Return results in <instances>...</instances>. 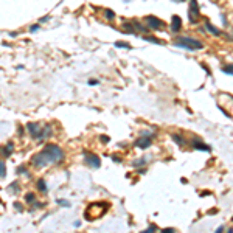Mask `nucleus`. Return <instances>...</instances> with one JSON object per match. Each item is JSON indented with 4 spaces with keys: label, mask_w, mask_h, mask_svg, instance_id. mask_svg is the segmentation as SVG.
I'll use <instances>...</instances> for the list:
<instances>
[{
    "label": "nucleus",
    "mask_w": 233,
    "mask_h": 233,
    "mask_svg": "<svg viewBox=\"0 0 233 233\" xmlns=\"http://www.w3.org/2000/svg\"><path fill=\"white\" fill-rule=\"evenodd\" d=\"M144 162H146V159H140V160H135L132 165H134V166H140V165H143Z\"/></svg>",
    "instance_id": "nucleus-27"
},
{
    "label": "nucleus",
    "mask_w": 233,
    "mask_h": 233,
    "mask_svg": "<svg viewBox=\"0 0 233 233\" xmlns=\"http://www.w3.org/2000/svg\"><path fill=\"white\" fill-rule=\"evenodd\" d=\"M34 200H36V194H34V193H28V194L25 196V202H27V204H33Z\"/></svg>",
    "instance_id": "nucleus-18"
},
{
    "label": "nucleus",
    "mask_w": 233,
    "mask_h": 233,
    "mask_svg": "<svg viewBox=\"0 0 233 233\" xmlns=\"http://www.w3.org/2000/svg\"><path fill=\"white\" fill-rule=\"evenodd\" d=\"M222 72H224L225 75H233V64H230V65H224V67H222Z\"/></svg>",
    "instance_id": "nucleus-21"
},
{
    "label": "nucleus",
    "mask_w": 233,
    "mask_h": 233,
    "mask_svg": "<svg viewBox=\"0 0 233 233\" xmlns=\"http://www.w3.org/2000/svg\"><path fill=\"white\" fill-rule=\"evenodd\" d=\"M112 160H115L117 163H120V162H121V159H120L118 155H112Z\"/></svg>",
    "instance_id": "nucleus-30"
},
{
    "label": "nucleus",
    "mask_w": 233,
    "mask_h": 233,
    "mask_svg": "<svg viewBox=\"0 0 233 233\" xmlns=\"http://www.w3.org/2000/svg\"><path fill=\"white\" fill-rule=\"evenodd\" d=\"M23 134H25V132H23V128H22V126H19V135L22 137Z\"/></svg>",
    "instance_id": "nucleus-34"
},
{
    "label": "nucleus",
    "mask_w": 233,
    "mask_h": 233,
    "mask_svg": "<svg viewBox=\"0 0 233 233\" xmlns=\"http://www.w3.org/2000/svg\"><path fill=\"white\" fill-rule=\"evenodd\" d=\"M151 143H152V140L151 137H146V135H141L137 141H135V146L140 148V149H146V148H149L151 146Z\"/></svg>",
    "instance_id": "nucleus-8"
},
{
    "label": "nucleus",
    "mask_w": 233,
    "mask_h": 233,
    "mask_svg": "<svg viewBox=\"0 0 233 233\" xmlns=\"http://www.w3.org/2000/svg\"><path fill=\"white\" fill-rule=\"evenodd\" d=\"M17 173H19V174H28V171H27V166L20 165V166L17 168Z\"/></svg>",
    "instance_id": "nucleus-25"
},
{
    "label": "nucleus",
    "mask_w": 233,
    "mask_h": 233,
    "mask_svg": "<svg viewBox=\"0 0 233 233\" xmlns=\"http://www.w3.org/2000/svg\"><path fill=\"white\" fill-rule=\"evenodd\" d=\"M123 28L126 30L128 34H134V33H135V28H134L132 22H124V23H123Z\"/></svg>",
    "instance_id": "nucleus-14"
},
{
    "label": "nucleus",
    "mask_w": 233,
    "mask_h": 233,
    "mask_svg": "<svg viewBox=\"0 0 233 233\" xmlns=\"http://www.w3.org/2000/svg\"><path fill=\"white\" fill-rule=\"evenodd\" d=\"M8 190H9V191H13V193H17V191H19V184H17V182L11 184V185L8 186Z\"/></svg>",
    "instance_id": "nucleus-23"
},
{
    "label": "nucleus",
    "mask_w": 233,
    "mask_h": 233,
    "mask_svg": "<svg viewBox=\"0 0 233 233\" xmlns=\"http://www.w3.org/2000/svg\"><path fill=\"white\" fill-rule=\"evenodd\" d=\"M154 230H157V227H155V225H149V227H148V229H146L144 232L149 233V232H154Z\"/></svg>",
    "instance_id": "nucleus-28"
},
{
    "label": "nucleus",
    "mask_w": 233,
    "mask_h": 233,
    "mask_svg": "<svg viewBox=\"0 0 233 233\" xmlns=\"http://www.w3.org/2000/svg\"><path fill=\"white\" fill-rule=\"evenodd\" d=\"M188 17H190L191 23H197V19H199V3H197V0H190Z\"/></svg>",
    "instance_id": "nucleus-4"
},
{
    "label": "nucleus",
    "mask_w": 233,
    "mask_h": 233,
    "mask_svg": "<svg viewBox=\"0 0 233 233\" xmlns=\"http://www.w3.org/2000/svg\"><path fill=\"white\" fill-rule=\"evenodd\" d=\"M171 137H173V140H174V141H176L179 146H184V144H185V140H184V137H182V135H179V134H173Z\"/></svg>",
    "instance_id": "nucleus-15"
},
{
    "label": "nucleus",
    "mask_w": 233,
    "mask_h": 233,
    "mask_svg": "<svg viewBox=\"0 0 233 233\" xmlns=\"http://www.w3.org/2000/svg\"><path fill=\"white\" fill-rule=\"evenodd\" d=\"M53 134V129H51V126H44V128H41V132H39V135L36 137V140L38 141H42L44 139H47V137H50Z\"/></svg>",
    "instance_id": "nucleus-11"
},
{
    "label": "nucleus",
    "mask_w": 233,
    "mask_h": 233,
    "mask_svg": "<svg viewBox=\"0 0 233 233\" xmlns=\"http://www.w3.org/2000/svg\"><path fill=\"white\" fill-rule=\"evenodd\" d=\"M115 47H117V48H131V45H129L128 42H121V41H117V42H115Z\"/></svg>",
    "instance_id": "nucleus-22"
},
{
    "label": "nucleus",
    "mask_w": 233,
    "mask_h": 233,
    "mask_svg": "<svg viewBox=\"0 0 233 233\" xmlns=\"http://www.w3.org/2000/svg\"><path fill=\"white\" fill-rule=\"evenodd\" d=\"M143 20H144L146 27L151 28V30H159V28H163V27H165L163 20H160V19L155 17V16H146Z\"/></svg>",
    "instance_id": "nucleus-5"
},
{
    "label": "nucleus",
    "mask_w": 233,
    "mask_h": 233,
    "mask_svg": "<svg viewBox=\"0 0 233 233\" xmlns=\"http://www.w3.org/2000/svg\"><path fill=\"white\" fill-rule=\"evenodd\" d=\"M39 28H41V25L39 23H34V25L30 27V33H36V31H39Z\"/></svg>",
    "instance_id": "nucleus-24"
},
{
    "label": "nucleus",
    "mask_w": 233,
    "mask_h": 233,
    "mask_svg": "<svg viewBox=\"0 0 233 233\" xmlns=\"http://www.w3.org/2000/svg\"><path fill=\"white\" fill-rule=\"evenodd\" d=\"M14 207H16V210H19V211H22V210H23L22 204H19V202H16V204H14Z\"/></svg>",
    "instance_id": "nucleus-29"
},
{
    "label": "nucleus",
    "mask_w": 233,
    "mask_h": 233,
    "mask_svg": "<svg viewBox=\"0 0 233 233\" xmlns=\"http://www.w3.org/2000/svg\"><path fill=\"white\" fill-rule=\"evenodd\" d=\"M174 45L179 47V48H186V50H202L204 44L197 39H193V38H186V36H180V38H176L174 39Z\"/></svg>",
    "instance_id": "nucleus-3"
},
{
    "label": "nucleus",
    "mask_w": 233,
    "mask_h": 233,
    "mask_svg": "<svg viewBox=\"0 0 233 233\" xmlns=\"http://www.w3.org/2000/svg\"><path fill=\"white\" fill-rule=\"evenodd\" d=\"M48 19H50V16H45V17H42V19H41V23H45Z\"/></svg>",
    "instance_id": "nucleus-32"
},
{
    "label": "nucleus",
    "mask_w": 233,
    "mask_h": 233,
    "mask_svg": "<svg viewBox=\"0 0 233 233\" xmlns=\"http://www.w3.org/2000/svg\"><path fill=\"white\" fill-rule=\"evenodd\" d=\"M174 2H177V3H180V2H185V0H174Z\"/></svg>",
    "instance_id": "nucleus-36"
},
{
    "label": "nucleus",
    "mask_w": 233,
    "mask_h": 233,
    "mask_svg": "<svg viewBox=\"0 0 233 233\" xmlns=\"http://www.w3.org/2000/svg\"><path fill=\"white\" fill-rule=\"evenodd\" d=\"M101 140H103L104 143H107V141H109V137H106V135H104V137H101Z\"/></svg>",
    "instance_id": "nucleus-35"
},
{
    "label": "nucleus",
    "mask_w": 233,
    "mask_h": 233,
    "mask_svg": "<svg viewBox=\"0 0 233 233\" xmlns=\"http://www.w3.org/2000/svg\"><path fill=\"white\" fill-rule=\"evenodd\" d=\"M58 204H59V205H62V207H70V202H68V200H65V199H58Z\"/></svg>",
    "instance_id": "nucleus-26"
},
{
    "label": "nucleus",
    "mask_w": 233,
    "mask_h": 233,
    "mask_svg": "<svg viewBox=\"0 0 233 233\" xmlns=\"http://www.w3.org/2000/svg\"><path fill=\"white\" fill-rule=\"evenodd\" d=\"M143 39H144L146 42H152V44H162V45L165 44L163 41H160V39H157V38H152V36H144Z\"/></svg>",
    "instance_id": "nucleus-16"
},
{
    "label": "nucleus",
    "mask_w": 233,
    "mask_h": 233,
    "mask_svg": "<svg viewBox=\"0 0 233 233\" xmlns=\"http://www.w3.org/2000/svg\"><path fill=\"white\" fill-rule=\"evenodd\" d=\"M36 186H38V190H39V191H42V193H45V191H47V184H45V180H38Z\"/></svg>",
    "instance_id": "nucleus-19"
},
{
    "label": "nucleus",
    "mask_w": 233,
    "mask_h": 233,
    "mask_svg": "<svg viewBox=\"0 0 233 233\" xmlns=\"http://www.w3.org/2000/svg\"><path fill=\"white\" fill-rule=\"evenodd\" d=\"M162 232H165V233H171V232H176L174 229H163Z\"/></svg>",
    "instance_id": "nucleus-33"
},
{
    "label": "nucleus",
    "mask_w": 233,
    "mask_h": 233,
    "mask_svg": "<svg viewBox=\"0 0 233 233\" xmlns=\"http://www.w3.org/2000/svg\"><path fill=\"white\" fill-rule=\"evenodd\" d=\"M191 146L194 148V149H199V151H210L211 149V146L210 144H205L202 140H199V139H193L191 140Z\"/></svg>",
    "instance_id": "nucleus-7"
},
{
    "label": "nucleus",
    "mask_w": 233,
    "mask_h": 233,
    "mask_svg": "<svg viewBox=\"0 0 233 233\" xmlns=\"http://www.w3.org/2000/svg\"><path fill=\"white\" fill-rule=\"evenodd\" d=\"M13 149H14V144H13V143H6V144L0 149V152H2L3 157H9L11 152H13Z\"/></svg>",
    "instance_id": "nucleus-12"
},
{
    "label": "nucleus",
    "mask_w": 233,
    "mask_h": 233,
    "mask_svg": "<svg viewBox=\"0 0 233 233\" xmlns=\"http://www.w3.org/2000/svg\"><path fill=\"white\" fill-rule=\"evenodd\" d=\"M107 210H109V204H107V202H95V204H90V205L86 208L84 216H86V219H89V221H95V219H98L99 216H103Z\"/></svg>",
    "instance_id": "nucleus-2"
},
{
    "label": "nucleus",
    "mask_w": 233,
    "mask_h": 233,
    "mask_svg": "<svg viewBox=\"0 0 233 233\" xmlns=\"http://www.w3.org/2000/svg\"><path fill=\"white\" fill-rule=\"evenodd\" d=\"M89 84H90V86H96L98 81H96V79H89Z\"/></svg>",
    "instance_id": "nucleus-31"
},
{
    "label": "nucleus",
    "mask_w": 233,
    "mask_h": 233,
    "mask_svg": "<svg viewBox=\"0 0 233 233\" xmlns=\"http://www.w3.org/2000/svg\"><path fill=\"white\" fill-rule=\"evenodd\" d=\"M104 16H106V19H109V20L115 19V13H114L112 9H104Z\"/></svg>",
    "instance_id": "nucleus-20"
},
{
    "label": "nucleus",
    "mask_w": 233,
    "mask_h": 233,
    "mask_svg": "<svg viewBox=\"0 0 233 233\" xmlns=\"http://www.w3.org/2000/svg\"><path fill=\"white\" fill-rule=\"evenodd\" d=\"M65 157L64 151L58 146V144H47L42 151H39L38 154H34L31 157V163L36 168H44L47 165H53L58 162H62Z\"/></svg>",
    "instance_id": "nucleus-1"
},
{
    "label": "nucleus",
    "mask_w": 233,
    "mask_h": 233,
    "mask_svg": "<svg viewBox=\"0 0 233 233\" xmlns=\"http://www.w3.org/2000/svg\"><path fill=\"white\" fill-rule=\"evenodd\" d=\"M205 28H207V30H208L211 34H215V36H221V34H222V33H221V31H219L216 27H213L210 22H205Z\"/></svg>",
    "instance_id": "nucleus-13"
},
{
    "label": "nucleus",
    "mask_w": 233,
    "mask_h": 233,
    "mask_svg": "<svg viewBox=\"0 0 233 233\" xmlns=\"http://www.w3.org/2000/svg\"><path fill=\"white\" fill-rule=\"evenodd\" d=\"M171 20H173V22H171V31L176 34V33H179L180 28H182V19H180L179 16H173Z\"/></svg>",
    "instance_id": "nucleus-9"
},
{
    "label": "nucleus",
    "mask_w": 233,
    "mask_h": 233,
    "mask_svg": "<svg viewBox=\"0 0 233 233\" xmlns=\"http://www.w3.org/2000/svg\"><path fill=\"white\" fill-rule=\"evenodd\" d=\"M6 176V165L3 160H0V179H5Z\"/></svg>",
    "instance_id": "nucleus-17"
},
{
    "label": "nucleus",
    "mask_w": 233,
    "mask_h": 233,
    "mask_svg": "<svg viewBox=\"0 0 233 233\" xmlns=\"http://www.w3.org/2000/svg\"><path fill=\"white\" fill-rule=\"evenodd\" d=\"M27 129H28V134H30L33 139H36V137L39 135V132H41V126H39L38 123H28V124H27Z\"/></svg>",
    "instance_id": "nucleus-10"
},
{
    "label": "nucleus",
    "mask_w": 233,
    "mask_h": 233,
    "mask_svg": "<svg viewBox=\"0 0 233 233\" xmlns=\"http://www.w3.org/2000/svg\"><path fill=\"white\" fill-rule=\"evenodd\" d=\"M84 162H86L89 166H92V168H99V166H101L99 157L95 155V154H90V152H84Z\"/></svg>",
    "instance_id": "nucleus-6"
}]
</instances>
